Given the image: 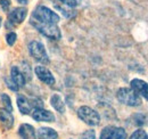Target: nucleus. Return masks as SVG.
Here are the masks:
<instances>
[{"label": "nucleus", "mask_w": 148, "mask_h": 139, "mask_svg": "<svg viewBox=\"0 0 148 139\" xmlns=\"http://www.w3.org/2000/svg\"><path fill=\"white\" fill-rule=\"evenodd\" d=\"M31 25L38 30L40 33L51 40H59L62 38V32L60 29L57 26V24H51V23H45V22H40L38 19L31 17L30 19Z\"/></svg>", "instance_id": "1"}, {"label": "nucleus", "mask_w": 148, "mask_h": 139, "mask_svg": "<svg viewBox=\"0 0 148 139\" xmlns=\"http://www.w3.org/2000/svg\"><path fill=\"white\" fill-rule=\"evenodd\" d=\"M116 98L121 104L130 107H137L141 105V98L131 88H120L116 92Z\"/></svg>", "instance_id": "2"}, {"label": "nucleus", "mask_w": 148, "mask_h": 139, "mask_svg": "<svg viewBox=\"0 0 148 139\" xmlns=\"http://www.w3.org/2000/svg\"><path fill=\"white\" fill-rule=\"evenodd\" d=\"M31 17L34 18V19H38L40 22L51 23V24H57L60 21L59 15L56 12L51 10L50 8L46 7V6H38L37 8L33 10Z\"/></svg>", "instance_id": "3"}, {"label": "nucleus", "mask_w": 148, "mask_h": 139, "mask_svg": "<svg viewBox=\"0 0 148 139\" xmlns=\"http://www.w3.org/2000/svg\"><path fill=\"white\" fill-rule=\"evenodd\" d=\"M77 116L81 121L90 127H97L100 123V115L97 111L89 106H81L77 108Z\"/></svg>", "instance_id": "4"}, {"label": "nucleus", "mask_w": 148, "mask_h": 139, "mask_svg": "<svg viewBox=\"0 0 148 139\" xmlns=\"http://www.w3.org/2000/svg\"><path fill=\"white\" fill-rule=\"evenodd\" d=\"M27 48H29L30 55L37 61L38 63H41V64H48L49 63V56L47 54L45 46L41 42H39L37 40H33L29 43Z\"/></svg>", "instance_id": "5"}, {"label": "nucleus", "mask_w": 148, "mask_h": 139, "mask_svg": "<svg viewBox=\"0 0 148 139\" xmlns=\"http://www.w3.org/2000/svg\"><path fill=\"white\" fill-rule=\"evenodd\" d=\"M27 16V9L25 7H16L13 10L9 12L8 17H7V23L6 25L9 29H13L21 24Z\"/></svg>", "instance_id": "6"}, {"label": "nucleus", "mask_w": 148, "mask_h": 139, "mask_svg": "<svg viewBox=\"0 0 148 139\" xmlns=\"http://www.w3.org/2000/svg\"><path fill=\"white\" fill-rule=\"evenodd\" d=\"M99 139H127V131L121 127L107 125L101 130Z\"/></svg>", "instance_id": "7"}, {"label": "nucleus", "mask_w": 148, "mask_h": 139, "mask_svg": "<svg viewBox=\"0 0 148 139\" xmlns=\"http://www.w3.org/2000/svg\"><path fill=\"white\" fill-rule=\"evenodd\" d=\"M34 73H36V75L38 76V79H39L40 81H42L43 83H46V85H48V86H54V85H55V82H56L55 76L53 75V73L47 69V67L41 66V65L36 66Z\"/></svg>", "instance_id": "8"}, {"label": "nucleus", "mask_w": 148, "mask_h": 139, "mask_svg": "<svg viewBox=\"0 0 148 139\" xmlns=\"http://www.w3.org/2000/svg\"><path fill=\"white\" fill-rule=\"evenodd\" d=\"M131 89L139 96L148 100V83L141 79H132L130 82Z\"/></svg>", "instance_id": "9"}, {"label": "nucleus", "mask_w": 148, "mask_h": 139, "mask_svg": "<svg viewBox=\"0 0 148 139\" xmlns=\"http://www.w3.org/2000/svg\"><path fill=\"white\" fill-rule=\"evenodd\" d=\"M32 118L37 122H55L56 118L53 112L45 108H36L32 112Z\"/></svg>", "instance_id": "10"}, {"label": "nucleus", "mask_w": 148, "mask_h": 139, "mask_svg": "<svg viewBox=\"0 0 148 139\" xmlns=\"http://www.w3.org/2000/svg\"><path fill=\"white\" fill-rule=\"evenodd\" d=\"M14 122H15V119L12 112L5 109L3 107L0 108V124L5 131L10 130L14 127Z\"/></svg>", "instance_id": "11"}, {"label": "nucleus", "mask_w": 148, "mask_h": 139, "mask_svg": "<svg viewBox=\"0 0 148 139\" xmlns=\"http://www.w3.org/2000/svg\"><path fill=\"white\" fill-rule=\"evenodd\" d=\"M10 79H12V81H13L19 89L24 87L25 83H26V80H25V78H24V75H23V73H22V71H21V70L18 69V66H16V65L12 66V69H10Z\"/></svg>", "instance_id": "12"}, {"label": "nucleus", "mask_w": 148, "mask_h": 139, "mask_svg": "<svg viewBox=\"0 0 148 139\" xmlns=\"http://www.w3.org/2000/svg\"><path fill=\"white\" fill-rule=\"evenodd\" d=\"M18 136L21 139H36V130L29 123H23L18 128Z\"/></svg>", "instance_id": "13"}, {"label": "nucleus", "mask_w": 148, "mask_h": 139, "mask_svg": "<svg viewBox=\"0 0 148 139\" xmlns=\"http://www.w3.org/2000/svg\"><path fill=\"white\" fill-rule=\"evenodd\" d=\"M16 103H17V107H18L19 112L24 115H27L31 113L32 111V107H31V104H30V100L23 96V95H18L17 96V99H16Z\"/></svg>", "instance_id": "14"}, {"label": "nucleus", "mask_w": 148, "mask_h": 139, "mask_svg": "<svg viewBox=\"0 0 148 139\" xmlns=\"http://www.w3.org/2000/svg\"><path fill=\"white\" fill-rule=\"evenodd\" d=\"M39 139H58V132L49 127H41L38 130Z\"/></svg>", "instance_id": "15"}, {"label": "nucleus", "mask_w": 148, "mask_h": 139, "mask_svg": "<svg viewBox=\"0 0 148 139\" xmlns=\"http://www.w3.org/2000/svg\"><path fill=\"white\" fill-rule=\"evenodd\" d=\"M50 105L55 108L58 113H60V114H64L65 111H66L65 103H64L63 98H62L58 94H54V95L50 97Z\"/></svg>", "instance_id": "16"}, {"label": "nucleus", "mask_w": 148, "mask_h": 139, "mask_svg": "<svg viewBox=\"0 0 148 139\" xmlns=\"http://www.w3.org/2000/svg\"><path fill=\"white\" fill-rule=\"evenodd\" d=\"M131 120L133 121L134 125H144L148 121V115L143 114V113H136L131 116Z\"/></svg>", "instance_id": "17"}, {"label": "nucleus", "mask_w": 148, "mask_h": 139, "mask_svg": "<svg viewBox=\"0 0 148 139\" xmlns=\"http://www.w3.org/2000/svg\"><path fill=\"white\" fill-rule=\"evenodd\" d=\"M0 100L3 105V108L9 111V112H13V104H12V99L10 97L7 95V94H1L0 95Z\"/></svg>", "instance_id": "18"}, {"label": "nucleus", "mask_w": 148, "mask_h": 139, "mask_svg": "<svg viewBox=\"0 0 148 139\" xmlns=\"http://www.w3.org/2000/svg\"><path fill=\"white\" fill-rule=\"evenodd\" d=\"M22 73L24 75L26 82L32 80V71H31V66L29 65L27 62H22Z\"/></svg>", "instance_id": "19"}, {"label": "nucleus", "mask_w": 148, "mask_h": 139, "mask_svg": "<svg viewBox=\"0 0 148 139\" xmlns=\"http://www.w3.org/2000/svg\"><path fill=\"white\" fill-rule=\"evenodd\" d=\"M129 139H148V133L144 129H138L132 132Z\"/></svg>", "instance_id": "20"}, {"label": "nucleus", "mask_w": 148, "mask_h": 139, "mask_svg": "<svg viewBox=\"0 0 148 139\" xmlns=\"http://www.w3.org/2000/svg\"><path fill=\"white\" fill-rule=\"evenodd\" d=\"M16 40H17V34L14 31H10L6 34V41L9 46H14L16 43Z\"/></svg>", "instance_id": "21"}, {"label": "nucleus", "mask_w": 148, "mask_h": 139, "mask_svg": "<svg viewBox=\"0 0 148 139\" xmlns=\"http://www.w3.org/2000/svg\"><path fill=\"white\" fill-rule=\"evenodd\" d=\"M30 100V104H31V107L33 109L36 108H43V102L39 98H32V99H29Z\"/></svg>", "instance_id": "22"}, {"label": "nucleus", "mask_w": 148, "mask_h": 139, "mask_svg": "<svg viewBox=\"0 0 148 139\" xmlns=\"http://www.w3.org/2000/svg\"><path fill=\"white\" fill-rule=\"evenodd\" d=\"M58 1H60L63 5H65L69 8H74L80 3V0H58Z\"/></svg>", "instance_id": "23"}, {"label": "nucleus", "mask_w": 148, "mask_h": 139, "mask_svg": "<svg viewBox=\"0 0 148 139\" xmlns=\"http://www.w3.org/2000/svg\"><path fill=\"white\" fill-rule=\"evenodd\" d=\"M80 139H96V132L95 130H87L84 131L82 135H81V138Z\"/></svg>", "instance_id": "24"}, {"label": "nucleus", "mask_w": 148, "mask_h": 139, "mask_svg": "<svg viewBox=\"0 0 148 139\" xmlns=\"http://www.w3.org/2000/svg\"><path fill=\"white\" fill-rule=\"evenodd\" d=\"M57 8H58V9H59V10H60V12H62V13H63V14H64L67 18H73L74 16L76 15V13H75L74 10H69V9L63 8V7H59V6H58Z\"/></svg>", "instance_id": "25"}, {"label": "nucleus", "mask_w": 148, "mask_h": 139, "mask_svg": "<svg viewBox=\"0 0 148 139\" xmlns=\"http://www.w3.org/2000/svg\"><path fill=\"white\" fill-rule=\"evenodd\" d=\"M5 82H6V85H7V87L9 88L12 91H18L19 88L12 81V79L10 78H5Z\"/></svg>", "instance_id": "26"}, {"label": "nucleus", "mask_w": 148, "mask_h": 139, "mask_svg": "<svg viewBox=\"0 0 148 139\" xmlns=\"http://www.w3.org/2000/svg\"><path fill=\"white\" fill-rule=\"evenodd\" d=\"M10 6H12L10 0H0V7H1V9L3 12H8Z\"/></svg>", "instance_id": "27"}, {"label": "nucleus", "mask_w": 148, "mask_h": 139, "mask_svg": "<svg viewBox=\"0 0 148 139\" xmlns=\"http://www.w3.org/2000/svg\"><path fill=\"white\" fill-rule=\"evenodd\" d=\"M17 2H19L21 5H27V0H17Z\"/></svg>", "instance_id": "28"}, {"label": "nucleus", "mask_w": 148, "mask_h": 139, "mask_svg": "<svg viewBox=\"0 0 148 139\" xmlns=\"http://www.w3.org/2000/svg\"><path fill=\"white\" fill-rule=\"evenodd\" d=\"M1 25H2V18L0 17V28H1Z\"/></svg>", "instance_id": "29"}]
</instances>
